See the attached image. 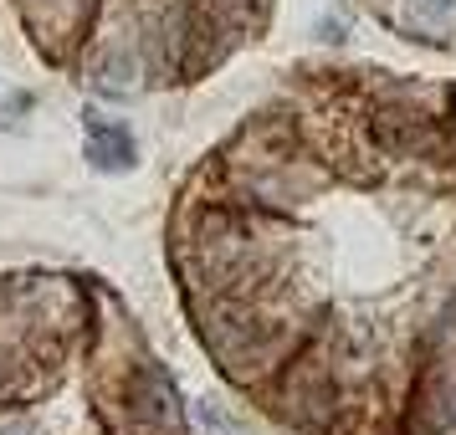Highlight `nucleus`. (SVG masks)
I'll return each instance as SVG.
<instances>
[{"label": "nucleus", "mask_w": 456, "mask_h": 435, "mask_svg": "<svg viewBox=\"0 0 456 435\" xmlns=\"http://www.w3.org/2000/svg\"><path fill=\"white\" fill-rule=\"evenodd\" d=\"M87 159L98 169H134V159H139V149H134V133L118 124H108V118H98V113H87Z\"/></svg>", "instance_id": "f257e3e1"}]
</instances>
